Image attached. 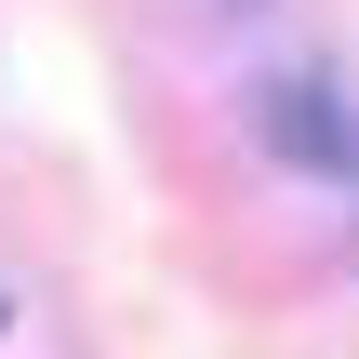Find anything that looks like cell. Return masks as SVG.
<instances>
[{
	"label": "cell",
	"instance_id": "6da1fadb",
	"mask_svg": "<svg viewBox=\"0 0 359 359\" xmlns=\"http://www.w3.org/2000/svg\"><path fill=\"white\" fill-rule=\"evenodd\" d=\"M266 147H280V160H306V173H359V120L333 107V93H306V80H280V93H266Z\"/></svg>",
	"mask_w": 359,
	"mask_h": 359
}]
</instances>
